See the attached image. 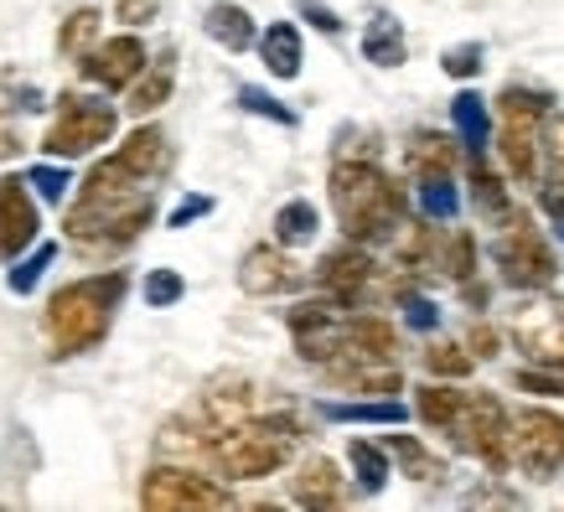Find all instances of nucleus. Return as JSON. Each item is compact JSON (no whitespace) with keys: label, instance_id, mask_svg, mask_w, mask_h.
I'll return each mask as SVG.
<instances>
[{"label":"nucleus","instance_id":"37998d69","mask_svg":"<svg viewBox=\"0 0 564 512\" xmlns=\"http://www.w3.org/2000/svg\"><path fill=\"white\" fill-rule=\"evenodd\" d=\"M115 17H120L124 26H151V21L161 17V0H115Z\"/></svg>","mask_w":564,"mask_h":512},{"label":"nucleus","instance_id":"a18cd8bd","mask_svg":"<svg viewBox=\"0 0 564 512\" xmlns=\"http://www.w3.org/2000/svg\"><path fill=\"white\" fill-rule=\"evenodd\" d=\"M404 316H410V326H420V331L435 326V306H430L425 295H404Z\"/></svg>","mask_w":564,"mask_h":512},{"label":"nucleus","instance_id":"a211bd4d","mask_svg":"<svg viewBox=\"0 0 564 512\" xmlns=\"http://www.w3.org/2000/svg\"><path fill=\"white\" fill-rule=\"evenodd\" d=\"M26 243H36V203L21 176H0V259H17Z\"/></svg>","mask_w":564,"mask_h":512},{"label":"nucleus","instance_id":"423d86ee","mask_svg":"<svg viewBox=\"0 0 564 512\" xmlns=\"http://www.w3.org/2000/svg\"><path fill=\"white\" fill-rule=\"evenodd\" d=\"M462 456H477L487 471H508V410L502 399L487 389H462V404L451 414V425L441 429Z\"/></svg>","mask_w":564,"mask_h":512},{"label":"nucleus","instance_id":"a878e982","mask_svg":"<svg viewBox=\"0 0 564 512\" xmlns=\"http://www.w3.org/2000/svg\"><path fill=\"white\" fill-rule=\"evenodd\" d=\"M383 450L404 466V477H410V481H445V461L435 456V450H425L414 435H389V440H383Z\"/></svg>","mask_w":564,"mask_h":512},{"label":"nucleus","instance_id":"6e6552de","mask_svg":"<svg viewBox=\"0 0 564 512\" xmlns=\"http://www.w3.org/2000/svg\"><path fill=\"white\" fill-rule=\"evenodd\" d=\"M115 124H120L115 104L88 99V94H63V99H57V120H52V130L42 135V151H47L52 161L88 155L115 140Z\"/></svg>","mask_w":564,"mask_h":512},{"label":"nucleus","instance_id":"5701e85b","mask_svg":"<svg viewBox=\"0 0 564 512\" xmlns=\"http://www.w3.org/2000/svg\"><path fill=\"white\" fill-rule=\"evenodd\" d=\"M115 155H124L135 171H145V176H166L172 171V140H166V130H155V124H140V130H130V140H124Z\"/></svg>","mask_w":564,"mask_h":512},{"label":"nucleus","instance_id":"c85d7f7f","mask_svg":"<svg viewBox=\"0 0 564 512\" xmlns=\"http://www.w3.org/2000/svg\"><path fill=\"white\" fill-rule=\"evenodd\" d=\"M322 414L337 425H399L410 410L399 399H362V404H322Z\"/></svg>","mask_w":564,"mask_h":512},{"label":"nucleus","instance_id":"e433bc0d","mask_svg":"<svg viewBox=\"0 0 564 512\" xmlns=\"http://www.w3.org/2000/svg\"><path fill=\"white\" fill-rule=\"evenodd\" d=\"M513 383L523 393H544V399H564V368H523L513 373Z\"/></svg>","mask_w":564,"mask_h":512},{"label":"nucleus","instance_id":"c03bdc74","mask_svg":"<svg viewBox=\"0 0 564 512\" xmlns=\"http://www.w3.org/2000/svg\"><path fill=\"white\" fill-rule=\"evenodd\" d=\"M466 352L471 358H497V331L487 322H471V331H466Z\"/></svg>","mask_w":564,"mask_h":512},{"label":"nucleus","instance_id":"9b49d317","mask_svg":"<svg viewBox=\"0 0 564 512\" xmlns=\"http://www.w3.org/2000/svg\"><path fill=\"white\" fill-rule=\"evenodd\" d=\"M140 508L151 512H213V508H234L228 487H218L213 477L192 471V466H155L140 481Z\"/></svg>","mask_w":564,"mask_h":512},{"label":"nucleus","instance_id":"9d476101","mask_svg":"<svg viewBox=\"0 0 564 512\" xmlns=\"http://www.w3.org/2000/svg\"><path fill=\"white\" fill-rule=\"evenodd\" d=\"M513 347L529 358V368H564V295L523 291L513 322H508Z\"/></svg>","mask_w":564,"mask_h":512},{"label":"nucleus","instance_id":"7c9ffc66","mask_svg":"<svg viewBox=\"0 0 564 512\" xmlns=\"http://www.w3.org/2000/svg\"><path fill=\"white\" fill-rule=\"evenodd\" d=\"M347 461H352V471H358V487L368 497L383 492V481H389V450L373 440H352L347 445Z\"/></svg>","mask_w":564,"mask_h":512},{"label":"nucleus","instance_id":"ea45409f","mask_svg":"<svg viewBox=\"0 0 564 512\" xmlns=\"http://www.w3.org/2000/svg\"><path fill=\"white\" fill-rule=\"evenodd\" d=\"M420 197H425V207L435 213V218H451V213H456V192H451V176H425V182H420Z\"/></svg>","mask_w":564,"mask_h":512},{"label":"nucleus","instance_id":"2f4dec72","mask_svg":"<svg viewBox=\"0 0 564 512\" xmlns=\"http://www.w3.org/2000/svg\"><path fill=\"white\" fill-rule=\"evenodd\" d=\"M451 120L462 130L466 151H481V145H487V109H481L477 94H456V99H451Z\"/></svg>","mask_w":564,"mask_h":512},{"label":"nucleus","instance_id":"09e8293b","mask_svg":"<svg viewBox=\"0 0 564 512\" xmlns=\"http://www.w3.org/2000/svg\"><path fill=\"white\" fill-rule=\"evenodd\" d=\"M17 151H21L17 124H11V120H0V161H6V155H17Z\"/></svg>","mask_w":564,"mask_h":512},{"label":"nucleus","instance_id":"4c0bfd02","mask_svg":"<svg viewBox=\"0 0 564 512\" xmlns=\"http://www.w3.org/2000/svg\"><path fill=\"white\" fill-rule=\"evenodd\" d=\"M52 259H57V243H42V249H36L26 264H17V270H11V291H17V295L36 291V280H42V270H47Z\"/></svg>","mask_w":564,"mask_h":512},{"label":"nucleus","instance_id":"f257e3e1","mask_svg":"<svg viewBox=\"0 0 564 512\" xmlns=\"http://www.w3.org/2000/svg\"><path fill=\"white\" fill-rule=\"evenodd\" d=\"M151 218H155V176L135 171L124 155H109L84 176V192H78V203L63 218V233L84 254H99V249L135 243Z\"/></svg>","mask_w":564,"mask_h":512},{"label":"nucleus","instance_id":"473e14b6","mask_svg":"<svg viewBox=\"0 0 564 512\" xmlns=\"http://www.w3.org/2000/svg\"><path fill=\"white\" fill-rule=\"evenodd\" d=\"M441 270L462 285V280H471L477 274V239L466 233V228H451L445 233V249H441Z\"/></svg>","mask_w":564,"mask_h":512},{"label":"nucleus","instance_id":"393cba45","mask_svg":"<svg viewBox=\"0 0 564 512\" xmlns=\"http://www.w3.org/2000/svg\"><path fill=\"white\" fill-rule=\"evenodd\" d=\"M259 57H264V68L274 78H295L301 73V32H295L291 21H274L270 32L259 36Z\"/></svg>","mask_w":564,"mask_h":512},{"label":"nucleus","instance_id":"aec40b11","mask_svg":"<svg viewBox=\"0 0 564 512\" xmlns=\"http://www.w3.org/2000/svg\"><path fill=\"white\" fill-rule=\"evenodd\" d=\"M172 88H176V57H172V47H166L155 63H145V68L130 78V99H124V109L145 120V115H155L161 104L172 99Z\"/></svg>","mask_w":564,"mask_h":512},{"label":"nucleus","instance_id":"1a4fd4ad","mask_svg":"<svg viewBox=\"0 0 564 512\" xmlns=\"http://www.w3.org/2000/svg\"><path fill=\"white\" fill-rule=\"evenodd\" d=\"M492 264L502 270V280L513 291H544V285H554V274H560V259H554L549 239L523 213H513V218L502 222V233L492 243Z\"/></svg>","mask_w":564,"mask_h":512},{"label":"nucleus","instance_id":"20e7f679","mask_svg":"<svg viewBox=\"0 0 564 512\" xmlns=\"http://www.w3.org/2000/svg\"><path fill=\"white\" fill-rule=\"evenodd\" d=\"M124 280L120 270L109 274H88V280H73L63 291L47 301V341H52V358H78L88 347H99L109 337V322L120 311V295H124Z\"/></svg>","mask_w":564,"mask_h":512},{"label":"nucleus","instance_id":"4be33fe9","mask_svg":"<svg viewBox=\"0 0 564 512\" xmlns=\"http://www.w3.org/2000/svg\"><path fill=\"white\" fill-rule=\"evenodd\" d=\"M404 161H410L414 182H425V176H451V171H456V140L435 135V130H414L410 145H404Z\"/></svg>","mask_w":564,"mask_h":512},{"label":"nucleus","instance_id":"58836bf2","mask_svg":"<svg viewBox=\"0 0 564 512\" xmlns=\"http://www.w3.org/2000/svg\"><path fill=\"white\" fill-rule=\"evenodd\" d=\"M26 187H36L47 203H63V192H68L73 182H68V171L63 166H32L26 171Z\"/></svg>","mask_w":564,"mask_h":512},{"label":"nucleus","instance_id":"6ab92c4d","mask_svg":"<svg viewBox=\"0 0 564 512\" xmlns=\"http://www.w3.org/2000/svg\"><path fill=\"white\" fill-rule=\"evenodd\" d=\"M291 497H295V508H343L347 487L326 456H311V461H301V471L291 477Z\"/></svg>","mask_w":564,"mask_h":512},{"label":"nucleus","instance_id":"c756f323","mask_svg":"<svg viewBox=\"0 0 564 512\" xmlns=\"http://www.w3.org/2000/svg\"><path fill=\"white\" fill-rule=\"evenodd\" d=\"M316 228H322V218H316V207H311L306 197H295V203H285L280 213H274V243H280V249L311 243L316 239Z\"/></svg>","mask_w":564,"mask_h":512},{"label":"nucleus","instance_id":"f03ea898","mask_svg":"<svg viewBox=\"0 0 564 512\" xmlns=\"http://www.w3.org/2000/svg\"><path fill=\"white\" fill-rule=\"evenodd\" d=\"M332 213L352 243H389L393 228L410 213V197L378 161H337L332 166Z\"/></svg>","mask_w":564,"mask_h":512},{"label":"nucleus","instance_id":"72a5a7b5","mask_svg":"<svg viewBox=\"0 0 564 512\" xmlns=\"http://www.w3.org/2000/svg\"><path fill=\"white\" fill-rule=\"evenodd\" d=\"M420 358H425L430 378H466L471 368H477V358L466 352L462 341H430V347L420 352Z\"/></svg>","mask_w":564,"mask_h":512},{"label":"nucleus","instance_id":"4468645a","mask_svg":"<svg viewBox=\"0 0 564 512\" xmlns=\"http://www.w3.org/2000/svg\"><path fill=\"white\" fill-rule=\"evenodd\" d=\"M301 264H295L280 243H259V249H249L239 264V285L243 295H259V301H270V295H291L301 291Z\"/></svg>","mask_w":564,"mask_h":512},{"label":"nucleus","instance_id":"2eb2a0df","mask_svg":"<svg viewBox=\"0 0 564 512\" xmlns=\"http://www.w3.org/2000/svg\"><path fill=\"white\" fill-rule=\"evenodd\" d=\"M151 57H145V42L140 36H109V42H99V47H88L84 57H78V68H84L88 84L99 88H130V78H135L140 68H145Z\"/></svg>","mask_w":564,"mask_h":512},{"label":"nucleus","instance_id":"0eeeda50","mask_svg":"<svg viewBox=\"0 0 564 512\" xmlns=\"http://www.w3.org/2000/svg\"><path fill=\"white\" fill-rule=\"evenodd\" d=\"M508 461L529 481H554L564 471V420L544 404L508 414Z\"/></svg>","mask_w":564,"mask_h":512},{"label":"nucleus","instance_id":"7ed1b4c3","mask_svg":"<svg viewBox=\"0 0 564 512\" xmlns=\"http://www.w3.org/2000/svg\"><path fill=\"white\" fill-rule=\"evenodd\" d=\"M295 440H301V429L291 414H243L234 425L207 429V466L228 481L274 477L295 456Z\"/></svg>","mask_w":564,"mask_h":512},{"label":"nucleus","instance_id":"f704fd0d","mask_svg":"<svg viewBox=\"0 0 564 512\" xmlns=\"http://www.w3.org/2000/svg\"><path fill=\"white\" fill-rule=\"evenodd\" d=\"M94 36H99V11H94V6H84V11H73V17L63 21L57 47H63V57H84V52L94 47Z\"/></svg>","mask_w":564,"mask_h":512},{"label":"nucleus","instance_id":"f3484780","mask_svg":"<svg viewBox=\"0 0 564 512\" xmlns=\"http://www.w3.org/2000/svg\"><path fill=\"white\" fill-rule=\"evenodd\" d=\"M539 203L554 222H564V115H544V130H539Z\"/></svg>","mask_w":564,"mask_h":512},{"label":"nucleus","instance_id":"79ce46f5","mask_svg":"<svg viewBox=\"0 0 564 512\" xmlns=\"http://www.w3.org/2000/svg\"><path fill=\"white\" fill-rule=\"evenodd\" d=\"M239 104H243V109H254V115H270V120H280V124H295L291 109H280V99L259 94V88H239Z\"/></svg>","mask_w":564,"mask_h":512},{"label":"nucleus","instance_id":"a19ab883","mask_svg":"<svg viewBox=\"0 0 564 512\" xmlns=\"http://www.w3.org/2000/svg\"><path fill=\"white\" fill-rule=\"evenodd\" d=\"M445 73H451V78H477V73H481V47H477V42L445 52Z\"/></svg>","mask_w":564,"mask_h":512},{"label":"nucleus","instance_id":"ddd939ff","mask_svg":"<svg viewBox=\"0 0 564 512\" xmlns=\"http://www.w3.org/2000/svg\"><path fill=\"white\" fill-rule=\"evenodd\" d=\"M316 285H322L332 301H343V306L368 301V295H373V285H378V264H373V254H368V243L347 239L343 249L322 254V264H316Z\"/></svg>","mask_w":564,"mask_h":512},{"label":"nucleus","instance_id":"412c9836","mask_svg":"<svg viewBox=\"0 0 564 512\" xmlns=\"http://www.w3.org/2000/svg\"><path fill=\"white\" fill-rule=\"evenodd\" d=\"M466 171H471V203H477V213H481V218H492L497 228H502V222L518 213L513 197H508V187H502V176L487 166V155H481V151H471Z\"/></svg>","mask_w":564,"mask_h":512},{"label":"nucleus","instance_id":"bb28decb","mask_svg":"<svg viewBox=\"0 0 564 512\" xmlns=\"http://www.w3.org/2000/svg\"><path fill=\"white\" fill-rule=\"evenodd\" d=\"M456 404H462V389H456V383H441V378H430V383H420V389H414V414H420V425H430L435 435L451 425Z\"/></svg>","mask_w":564,"mask_h":512},{"label":"nucleus","instance_id":"b1692460","mask_svg":"<svg viewBox=\"0 0 564 512\" xmlns=\"http://www.w3.org/2000/svg\"><path fill=\"white\" fill-rule=\"evenodd\" d=\"M207 36L218 42V47L228 52H243L254 47V17L243 11V6H234V0H218V6H207Z\"/></svg>","mask_w":564,"mask_h":512},{"label":"nucleus","instance_id":"49530a36","mask_svg":"<svg viewBox=\"0 0 564 512\" xmlns=\"http://www.w3.org/2000/svg\"><path fill=\"white\" fill-rule=\"evenodd\" d=\"M203 213H213V197H187V203L172 213V228H187V222L203 218Z\"/></svg>","mask_w":564,"mask_h":512},{"label":"nucleus","instance_id":"de8ad7c7","mask_svg":"<svg viewBox=\"0 0 564 512\" xmlns=\"http://www.w3.org/2000/svg\"><path fill=\"white\" fill-rule=\"evenodd\" d=\"M301 11H306V17L316 21V26H322V32H343V21L332 17V11H326V6H316V0H306V6H301Z\"/></svg>","mask_w":564,"mask_h":512},{"label":"nucleus","instance_id":"39448f33","mask_svg":"<svg viewBox=\"0 0 564 512\" xmlns=\"http://www.w3.org/2000/svg\"><path fill=\"white\" fill-rule=\"evenodd\" d=\"M549 115V94L539 88H502L497 94V151L502 166L518 187H533V171H539V130Z\"/></svg>","mask_w":564,"mask_h":512},{"label":"nucleus","instance_id":"cd10ccee","mask_svg":"<svg viewBox=\"0 0 564 512\" xmlns=\"http://www.w3.org/2000/svg\"><path fill=\"white\" fill-rule=\"evenodd\" d=\"M362 57L378 63V68H399L404 63V26L393 17H373L368 32H362Z\"/></svg>","mask_w":564,"mask_h":512},{"label":"nucleus","instance_id":"f8f14e48","mask_svg":"<svg viewBox=\"0 0 564 512\" xmlns=\"http://www.w3.org/2000/svg\"><path fill=\"white\" fill-rule=\"evenodd\" d=\"M291 337H295V352L316 368H326L332 358H343L347 347V306L343 301H301L291 311Z\"/></svg>","mask_w":564,"mask_h":512},{"label":"nucleus","instance_id":"dca6fc26","mask_svg":"<svg viewBox=\"0 0 564 512\" xmlns=\"http://www.w3.org/2000/svg\"><path fill=\"white\" fill-rule=\"evenodd\" d=\"M322 373H326V383H337V389H347V393H373V399H393V393L404 389L399 362H393V358H368V352H347V358L326 362Z\"/></svg>","mask_w":564,"mask_h":512},{"label":"nucleus","instance_id":"c9c22d12","mask_svg":"<svg viewBox=\"0 0 564 512\" xmlns=\"http://www.w3.org/2000/svg\"><path fill=\"white\" fill-rule=\"evenodd\" d=\"M187 295V280L176 270H151L145 274V306H155V311H166V306H176Z\"/></svg>","mask_w":564,"mask_h":512}]
</instances>
